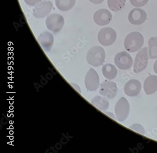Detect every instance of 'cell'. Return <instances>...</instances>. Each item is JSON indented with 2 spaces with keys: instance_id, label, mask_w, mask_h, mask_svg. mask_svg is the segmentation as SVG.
I'll return each instance as SVG.
<instances>
[{
  "instance_id": "cell-1",
  "label": "cell",
  "mask_w": 157,
  "mask_h": 153,
  "mask_svg": "<svg viewBox=\"0 0 157 153\" xmlns=\"http://www.w3.org/2000/svg\"><path fill=\"white\" fill-rule=\"evenodd\" d=\"M144 43V36L138 32L130 33L124 41V48L130 52H136L139 50L143 47Z\"/></svg>"
},
{
  "instance_id": "cell-2",
  "label": "cell",
  "mask_w": 157,
  "mask_h": 153,
  "mask_svg": "<svg viewBox=\"0 0 157 153\" xmlns=\"http://www.w3.org/2000/svg\"><path fill=\"white\" fill-rule=\"evenodd\" d=\"M105 50L101 46L92 47L87 53V62L89 64L94 67L102 65L105 62Z\"/></svg>"
},
{
  "instance_id": "cell-3",
  "label": "cell",
  "mask_w": 157,
  "mask_h": 153,
  "mask_svg": "<svg viewBox=\"0 0 157 153\" xmlns=\"http://www.w3.org/2000/svg\"><path fill=\"white\" fill-rule=\"evenodd\" d=\"M117 39L115 31L109 27L101 29L98 33V40L100 44L103 46H110L113 44Z\"/></svg>"
},
{
  "instance_id": "cell-4",
  "label": "cell",
  "mask_w": 157,
  "mask_h": 153,
  "mask_svg": "<svg viewBox=\"0 0 157 153\" xmlns=\"http://www.w3.org/2000/svg\"><path fill=\"white\" fill-rule=\"evenodd\" d=\"M130 112V106L128 101L124 97L118 99L116 104L115 113L117 120L123 122L128 118Z\"/></svg>"
},
{
  "instance_id": "cell-5",
  "label": "cell",
  "mask_w": 157,
  "mask_h": 153,
  "mask_svg": "<svg viewBox=\"0 0 157 153\" xmlns=\"http://www.w3.org/2000/svg\"><path fill=\"white\" fill-rule=\"evenodd\" d=\"M149 60L148 49L145 47L138 52L135 58L134 65V71L138 73L146 69Z\"/></svg>"
},
{
  "instance_id": "cell-6",
  "label": "cell",
  "mask_w": 157,
  "mask_h": 153,
  "mask_svg": "<svg viewBox=\"0 0 157 153\" xmlns=\"http://www.w3.org/2000/svg\"><path fill=\"white\" fill-rule=\"evenodd\" d=\"M46 26L49 30L58 33L61 30L64 25V20L62 16L57 13H53L47 17Z\"/></svg>"
},
{
  "instance_id": "cell-7",
  "label": "cell",
  "mask_w": 157,
  "mask_h": 153,
  "mask_svg": "<svg viewBox=\"0 0 157 153\" xmlns=\"http://www.w3.org/2000/svg\"><path fill=\"white\" fill-rule=\"evenodd\" d=\"M114 63L120 69L127 70L130 69L133 65V59L129 53L125 51H121L116 55Z\"/></svg>"
},
{
  "instance_id": "cell-8",
  "label": "cell",
  "mask_w": 157,
  "mask_h": 153,
  "mask_svg": "<svg viewBox=\"0 0 157 153\" xmlns=\"http://www.w3.org/2000/svg\"><path fill=\"white\" fill-rule=\"evenodd\" d=\"M85 86L88 91H94L98 90L100 85V78L96 71L91 68L86 74Z\"/></svg>"
},
{
  "instance_id": "cell-9",
  "label": "cell",
  "mask_w": 157,
  "mask_h": 153,
  "mask_svg": "<svg viewBox=\"0 0 157 153\" xmlns=\"http://www.w3.org/2000/svg\"><path fill=\"white\" fill-rule=\"evenodd\" d=\"M117 87L116 84L111 81H104L101 83L99 92L100 95L107 99H113L117 95Z\"/></svg>"
},
{
  "instance_id": "cell-10",
  "label": "cell",
  "mask_w": 157,
  "mask_h": 153,
  "mask_svg": "<svg viewBox=\"0 0 157 153\" xmlns=\"http://www.w3.org/2000/svg\"><path fill=\"white\" fill-rule=\"evenodd\" d=\"M53 3L50 1H44L37 4L33 9V15L37 18H42L46 17L51 12Z\"/></svg>"
},
{
  "instance_id": "cell-11",
  "label": "cell",
  "mask_w": 157,
  "mask_h": 153,
  "mask_svg": "<svg viewBox=\"0 0 157 153\" xmlns=\"http://www.w3.org/2000/svg\"><path fill=\"white\" fill-rule=\"evenodd\" d=\"M129 21L134 25H140L147 20V14L144 9L135 8L131 10L128 16Z\"/></svg>"
},
{
  "instance_id": "cell-12",
  "label": "cell",
  "mask_w": 157,
  "mask_h": 153,
  "mask_svg": "<svg viewBox=\"0 0 157 153\" xmlns=\"http://www.w3.org/2000/svg\"><path fill=\"white\" fill-rule=\"evenodd\" d=\"M112 14L110 11L105 9H99L95 12L94 16V21L101 26L107 25L112 20Z\"/></svg>"
},
{
  "instance_id": "cell-13",
  "label": "cell",
  "mask_w": 157,
  "mask_h": 153,
  "mask_svg": "<svg viewBox=\"0 0 157 153\" xmlns=\"http://www.w3.org/2000/svg\"><path fill=\"white\" fill-rule=\"evenodd\" d=\"M142 85L136 79H132L125 84L124 87V93L129 97H136L141 91Z\"/></svg>"
},
{
  "instance_id": "cell-14",
  "label": "cell",
  "mask_w": 157,
  "mask_h": 153,
  "mask_svg": "<svg viewBox=\"0 0 157 153\" xmlns=\"http://www.w3.org/2000/svg\"><path fill=\"white\" fill-rule=\"evenodd\" d=\"M37 40L45 51L48 52L51 50L54 43V37L51 33L48 31L43 32L38 37Z\"/></svg>"
},
{
  "instance_id": "cell-15",
  "label": "cell",
  "mask_w": 157,
  "mask_h": 153,
  "mask_svg": "<svg viewBox=\"0 0 157 153\" xmlns=\"http://www.w3.org/2000/svg\"><path fill=\"white\" fill-rule=\"evenodd\" d=\"M144 90L147 95H151L157 91V76L151 75L144 81Z\"/></svg>"
},
{
  "instance_id": "cell-16",
  "label": "cell",
  "mask_w": 157,
  "mask_h": 153,
  "mask_svg": "<svg viewBox=\"0 0 157 153\" xmlns=\"http://www.w3.org/2000/svg\"><path fill=\"white\" fill-rule=\"evenodd\" d=\"M91 103L94 106L102 111H105L109 108V103L105 97L97 96L91 100Z\"/></svg>"
},
{
  "instance_id": "cell-17",
  "label": "cell",
  "mask_w": 157,
  "mask_h": 153,
  "mask_svg": "<svg viewBox=\"0 0 157 153\" xmlns=\"http://www.w3.org/2000/svg\"><path fill=\"white\" fill-rule=\"evenodd\" d=\"M102 74L107 79L111 80L116 77L117 76V69L113 65L106 64L103 65L102 69Z\"/></svg>"
},
{
  "instance_id": "cell-18",
  "label": "cell",
  "mask_w": 157,
  "mask_h": 153,
  "mask_svg": "<svg viewBox=\"0 0 157 153\" xmlns=\"http://www.w3.org/2000/svg\"><path fill=\"white\" fill-rule=\"evenodd\" d=\"M76 3V0H55L57 7L61 11L70 10Z\"/></svg>"
},
{
  "instance_id": "cell-19",
  "label": "cell",
  "mask_w": 157,
  "mask_h": 153,
  "mask_svg": "<svg viewBox=\"0 0 157 153\" xmlns=\"http://www.w3.org/2000/svg\"><path fill=\"white\" fill-rule=\"evenodd\" d=\"M125 2L126 0H108V5L110 10L117 12L124 8Z\"/></svg>"
},
{
  "instance_id": "cell-20",
  "label": "cell",
  "mask_w": 157,
  "mask_h": 153,
  "mask_svg": "<svg viewBox=\"0 0 157 153\" xmlns=\"http://www.w3.org/2000/svg\"><path fill=\"white\" fill-rule=\"evenodd\" d=\"M148 45L150 58H157V37L150 38L148 41Z\"/></svg>"
},
{
  "instance_id": "cell-21",
  "label": "cell",
  "mask_w": 157,
  "mask_h": 153,
  "mask_svg": "<svg viewBox=\"0 0 157 153\" xmlns=\"http://www.w3.org/2000/svg\"><path fill=\"white\" fill-rule=\"evenodd\" d=\"M131 3L136 7H142L148 3L149 0H130Z\"/></svg>"
},
{
  "instance_id": "cell-22",
  "label": "cell",
  "mask_w": 157,
  "mask_h": 153,
  "mask_svg": "<svg viewBox=\"0 0 157 153\" xmlns=\"http://www.w3.org/2000/svg\"><path fill=\"white\" fill-rule=\"evenodd\" d=\"M129 128L132 130H135L136 132L142 134L144 135L145 134L144 129L143 127V126L140 124H134L130 126Z\"/></svg>"
},
{
  "instance_id": "cell-23",
  "label": "cell",
  "mask_w": 157,
  "mask_h": 153,
  "mask_svg": "<svg viewBox=\"0 0 157 153\" xmlns=\"http://www.w3.org/2000/svg\"><path fill=\"white\" fill-rule=\"evenodd\" d=\"M26 4L31 6H34L41 2L42 0H24Z\"/></svg>"
},
{
  "instance_id": "cell-24",
  "label": "cell",
  "mask_w": 157,
  "mask_h": 153,
  "mask_svg": "<svg viewBox=\"0 0 157 153\" xmlns=\"http://www.w3.org/2000/svg\"><path fill=\"white\" fill-rule=\"evenodd\" d=\"M89 1L94 4H98L102 3L104 0H89Z\"/></svg>"
},
{
  "instance_id": "cell-25",
  "label": "cell",
  "mask_w": 157,
  "mask_h": 153,
  "mask_svg": "<svg viewBox=\"0 0 157 153\" xmlns=\"http://www.w3.org/2000/svg\"><path fill=\"white\" fill-rule=\"evenodd\" d=\"M153 69H154V71L155 73L157 74V59L155 61V63H154Z\"/></svg>"
},
{
  "instance_id": "cell-26",
  "label": "cell",
  "mask_w": 157,
  "mask_h": 153,
  "mask_svg": "<svg viewBox=\"0 0 157 153\" xmlns=\"http://www.w3.org/2000/svg\"><path fill=\"white\" fill-rule=\"evenodd\" d=\"M72 86H73V87H74L75 88V89H76V90H77V91H78L79 92H81L80 89L79 87L78 86V85L76 84V86H75L73 85Z\"/></svg>"
}]
</instances>
